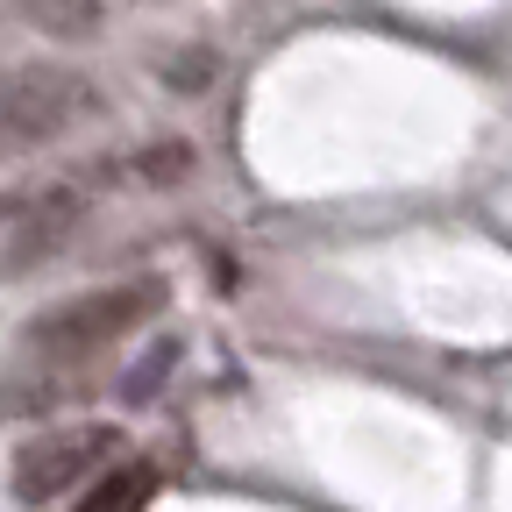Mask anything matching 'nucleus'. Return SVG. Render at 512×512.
Listing matches in <instances>:
<instances>
[{
	"label": "nucleus",
	"mask_w": 512,
	"mask_h": 512,
	"mask_svg": "<svg viewBox=\"0 0 512 512\" xmlns=\"http://www.w3.org/2000/svg\"><path fill=\"white\" fill-rule=\"evenodd\" d=\"M164 299H171V292H164V278H150V271L107 278V285H93V292H72V299L43 306L22 335H29L36 356H93V349H107V342H121V335L150 328V320L164 313Z\"/></svg>",
	"instance_id": "1"
},
{
	"label": "nucleus",
	"mask_w": 512,
	"mask_h": 512,
	"mask_svg": "<svg viewBox=\"0 0 512 512\" xmlns=\"http://www.w3.org/2000/svg\"><path fill=\"white\" fill-rule=\"evenodd\" d=\"M100 107V86L86 72L57 57H36V64H8L0 72V164L8 157H29V150H50L57 136Z\"/></svg>",
	"instance_id": "2"
},
{
	"label": "nucleus",
	"mask_w": 512,
	"mask_h": 512,
	"mask_svg": "<svg viewBox=\"0 0 512 512\" xmlns=\"http://www.w3.org/2000/svg\"><path fill=\"white\" fill-rule=\"evenodd\" d=\"M86 207H93L86 178H36L0 192V271H36L43 256H57L79 235Z\"/></svg>",
	"instance_id": "3"
},
{
	"label": "nucleus",
	"mask_w": 512,
	"mask_h": 512,
	"mask_svg": "<svg viewBox=\"0 0 512 512\" xmlns=\"http://www.w3.org/2000/svg\"><path fill=\"white\" fill-rule=\"evenodd\" d=\"M121 448V427H50V434H29L15 448V498L22 505H50L64 498L86 470H100L107 456Z\"/></svg>",
	"instance_id": "4"
},
{
	"label": "nucleus",
	"mask_w": 512,
	"mask_h": 512,
	"mask_svg": "<svg viewBox=\"0 0 512 512\" xmlns=\"http://www.w3.org/2000/svg\"><path fill=\"white\" fill-rule=\"evenodd\" d=\"M157 491V477H150V463H114L72 512H143V498Z\"/></svg>",
	"instance_id": "5"
},
{
	"label": "nucleus",
	"mask_w": 512,
	"mask_h": 512,
	"mask_svg": "<svg viewBox=\"0 0 512 512\" xmlns=\"http://www.w3.org/2000/svg\"><path fill=\"white\" fill-rule=\"evenodd\" d=\"M22 8V22H36V29H50V36H93L100 29V8L93 0H15Z\"/></svg>",
	"instance_id": "6"
},
{
	"label": "nucleus",
	"mask_w": 512,
	"mask_h": 512,
	"mask_svg": "<svg viewBox=\"0 0 512 512\" xmlns=\"http://www.w3.org/2000/svg\"><path fill=\"white\" fill-rule=\"evenodd\" d=\"M171 370H178V335H157V342L143 349V363L121 377V399H128V406H150V399H157V384H164Z\"/></svg>",
	"instance_id": "7"
},
{
	"label": "nucleus",
	"mask_w": 512,
	"mask_h": 512,
	"mask_svg": "<svg viewBox=\"0 0 512 512\" xmlns=\"http://www.w3.org/2000/svg\"><path fill=\"white\" fill-rule=\"evenodd\" d=\"M136 178L143 185H185L192 178V143H150V150H136Z\"/></svg>",
	"instance_id": "8"
}]
</instances>
